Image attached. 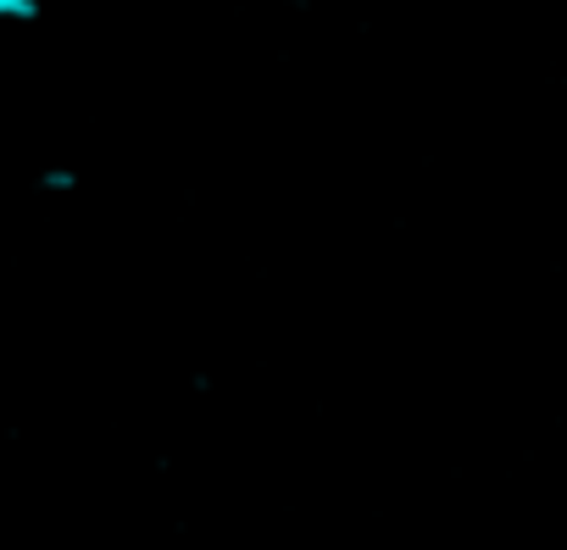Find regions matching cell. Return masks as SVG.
<instances>
[{
  "label": "cell",
  "instance_id": "obj_1",
  "mask_svg": "<svg viewBox=\"0 0 567 550\" xmlns=\"http://www.w3.org/2000/svg\"><path fill=\"white\" fill-rule=\"evenodd\" d=\"M0 18H7V23H34L40 0H0Z\"/></svg>",
  "mask_w": 567,
  "mask_h": 550
},
{
  "label": "cell",
  "instance_id": "obj_2",
  "mask_svg": "<svg viewBox=\"0 0 567 550\" xmlns=\"http://www.w3.org/2000/svg\"><path fill=\"white\" fill-rule=\"evenodd\" d=\"M40 184H45V189H73V184H79V178H73V173H68V167H51V173H45V178H40Z\"/></svg>",
  "mask_w": 567,
  "mask_h": 550
}]
</instances>
